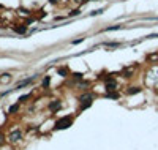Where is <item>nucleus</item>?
<instances>
[{
  "instance_id": "nucleus-13",
  "label": "nucleus",
  "mask_w": 158,
  "mask_h": 150,
  "mask_svg": "<svg viewBox=\"0 0 158 150\" xmlns=\"http://www.w3.org/2000/svg\"><path fill=\"white\" fill-rule=\"evenodd\" d=\"M133 76V70H125L123 71V78H131Z\"/></svg>"
},
{
  "instance_id": "nucleus-19",
  "label": "nucleus",
  "mask_w": 158,
  "mask_h": 150,
  "mask_svg": "<svg viewBox=\"0 0 158 150\" xmlns=\"http://www.w3.org/2000/svg\"><path fill=\"white\" fill-rule=\"evenodd\" d=\"M2 142H3V136L0 134V144H2Z\"/></svg>"
},
{
  "instance_id": "nucleus-15",
  "label": "nucleus",
  "mask_w": 158,
  "mask_h": 150,
  "mask_svg": "<svg viewBox=\"0 0 158 150\" xmlns=\"http://www.w3.org/2000/svg\"><path fill=\"white\" fill-rule=\"evenodd\" d=\"M59 74H62V76H66L68 74V71H66V68H59Z\"/></svg>"
},
{
  "instance_id": "nucleus-10",
  "label": "nucleus",
  "mask_w": 158,
  "mask_h": 150,
  "mask_svg": "<svg viewBox=\"0 0 158 150\" xmlns=\"http://www.w3.org/2000/svg\"><path fill=\"white\" fill-rule=\"evenodd\" d=\"M119 29H122V25H111V27L104 29V32H112V30H119Z\"/></svg>"
},
{
  "instance_id": "nucleus-11",
  "label": "nucleus",
  "mask_w": 158,
  "mask_h": 150,
  "mask_svg": "<svg viewBox=\"0 0 158 150\" xmlns=\"http://www.w3.org/2000/svg\"><path fill=\"white\" fill-rule=\"evenodd\" d=\"M104 96H106V98H114V100H116V98H119V93H116V92H108Z\"/></svg>"
},
{
  "instance_id": "nucleus-14",
  "label": "nucleus",
  "mask_w": 158,
  "mask_h": 150,
  "mask_svg": "<svg viewBox=\"0 0 158 150\" xmlns=\"http://www.w3.org/2000/svg\"><path fill=\"white\" fill-rule=\"evenodd\" d=\"M49 82H51V78H49V76H46V78H44V81H43V87H48V85H49Z\"/></svg>"
},
{
  "instance_id": "nucleus-5",
  "label": "nucleus",
  "mask_w": 158,
  "mask_h": 150,
  "mask_svg": "<svg viewBox=\"0 0 158 150\" xmlns=\"http://www.w3.org/2000/svg\"><path fill=\"white\" fill-rule=\"evenodd\" d=\"M36 79V76H32V78H27V79H24V81H21V82L16 84V89H21V87H24V85H27V84H30L32 81H35Z\"/></svg>"
},
{
  "instance_id": "nucleus-4",
  "label": "nucleus",
  "mask_w": 158,
  "mask_h": 150,
  "mask_svg": "<svg viewBox=\"0 0 158 150\" xmlns=\"http://www.w3.org/2000/svg\"><path fill=\"white\" fill-rule=\"evenodd\" d=\"M60 106H62L60 101H59V100H54V101L49 103V111H51V112H55V111L60 109Z\"/></svg>"
},
{
  "instance_id": "nucleus-8",
  "label": "nucleus",
  "mask_w": 158,
  "mask_h": 150,
  "mask_svg": "<svg viewBox=\"0 0 158 150\" xmlns=\"http://www.w3.org/2000/svg\"><path fill=\"white\" fill-rule=\"evenodd\" d=\"M18 111H19V103H18V104H13V106H10L8 112H10V114H14V112H18Z\"/></svg>"
},
{
  "instance_id": "nucleus-12",
  "label": "nucleus",
  "mask_w": 158,
  "mask_h": 150,
  "mask_svg": "<svg viewBox=\"0 0 158 150\" xmlns=\"http://www.w3.org/2000/svg\"><path fill=\"white\" fill-rule=\"evenodd\" d=\"M73 78L76 81H82L84 79V74H82V73H73Z\"/></svg>"
},
{
  "instance_id": "nucleus-17",
  "label": "nucleus",
  "mask_w": 158,
  "mask_h": 150,
  "mask_svg": "<svg viewBox=\"0 0 158 150\" xmlns=\"http://www.w3.org/2000/svg\"><path fill=\"white\" fill-rule=\"evenodd\" d=\"M25 30H27V29H25V27H21V29H16V32H19V33H24Z\"/></svg>"
},
{
  "instance_id": "nucleus-16",
  "label": "nucleus",
  "mask_w": 158,
  "mask_h": 150,
  "mask_svg": "<svg viewBox=\"0 0 158 150\" xmlns=\"http://www.w3.org/2000/svg\"><path fill=\"white\" fill-rule=\"evenodd\" d=\"M29 98H30V95H22V96H21L19 100H18V103H24L25 100H29Z\"/></svg>"
},
{
  "instance_id": "nucleus-3",
  "label": "nucleus",
  "mask_w": 158,
  "mask_h": 150,
  "mask_svg": "<svg viewBox=\"0 0 158 150\" xmlns=\"http://www.w3.org/2000/svg\"><path fill=\"white\" fill-rule=\"evenodd\" d=\"M21 138H22V133L19 130H14V131L10 133V141L11 142H18V141H21Z\"/></svg>"
},
{
  "instance_id": "nucleus-7",
  "label": "nucleus",
  "mask_w": 158,
  "mask_h": 150,
  "mask_svg": "<svg viewBox=\"0 0 158 150\" xmlns=\"http://www.w3.org/2000/svg\"><path fill=\"white\" fill-rule=\"evenodd\" d=\"M139 92H141V87H128V90H126L128 95H136Z\"/></svg>"
},
{
  "instance_id": "nucleus-20",
  "label": "nucleus",
  "mask_w": 158,
  "mask_h": 150,
  "mask_svg": "<svg viewBox=\"0 0 158 150\" xmlns=\"http://www.w3.org/2000/svg\"><path fill=\"white\" fill-rule=\"evenodd\" d=\"M49 2H51V3H55V2H59V0H49Z\"/></svg>"
},
{
  "instance_id": "nucleus-1",
  "label": "nucleus",
  "mask_w": 158,
  "mask_h": 150,
  "mask_svg": "<svg viewBox=\"0 0 158 150\" xmlns=\"http://www.w3.org/2000/svg\"><path fill=\"white\" fill-rule=\"evenodd\" d=\"M71 123H73V117H70V115H65V117L59 119L57 122H55L54 130H65V128L71 126Z\"/></svg>"
},
{
  "instance_id": "nucleus-2",
  "label": "nucleus",
  "mask_w": 158,
  "mask_h": 150,
  "mask_svg": "<svg viewBox=\"0 0 158 150\" xmlns=\"http://www.w3.org/2000/svg\"><path fill=\"white\" fill-rule=\"evenodd\" d=\"M93 93H85V95H81L79 96V101H81V109H87L92 106V101H93Z\"/></svg>"
},
{
  "instance_id": "nucleus-9",
  "label": "nucleus",
  "mask_w": 158,
  "mask_h": 150,
  "mask_svg": "<svg viewBox=\"0 0 158 150\" xmlns=\"http://www.w3.org/2000/svg\"><path fill=\"white\" fill-rule=\"evenodd\" d=\"M104 46L106 48H120V43H104Z\"/></svg>"
},
{
  "instance_id": "nucleus-18",
  "label": "nucleus",
  "mask_w": 158,
  "mask_h": 150,
  "mask_svg": "<svg viewBox=\"0 0 158 150\" xmlns=\"http://www.w3.org/2000/svg\"><path fill=\"white\" fill-rule=\"evenodd\" d=\"M84 41V38H79V40H76V41H73V44H79V43H82Z\"/></svg>"
},
{
  "instance_id": "nucleus-6",
  "label": "nucleus",
  "mask_w": 158,
  "mask_h": 150,
  "mask_svg": "<svg viewBox=\"0 0 158 150\" xmlns=\"http://www.w3.org/2000/svg\"><path fill=\"white\" fill-rule=\"evenodd\" d=\"M11 79H13V76L10 74V73H3V74H2V78H0V82H2V84H5V82H10Z\"/></svg>"
}]
</instances>
